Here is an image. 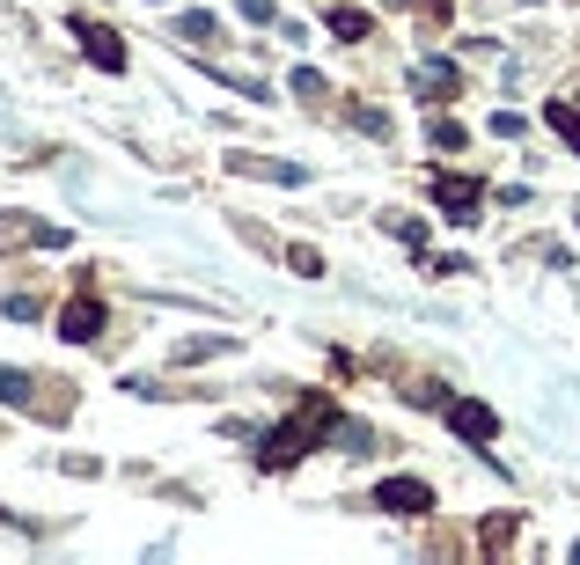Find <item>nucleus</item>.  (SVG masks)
<instances>
[{
  "label": "nucleus",
  "instance_id": "nucleus-1",
  "mask_svg": "<svg viewBox=\"0 0 580 565\" xmlns=\"http://www.w3.org/2000/svg\"><path fill=\"white\" fill-rule=\"evenodd\" d=\"M331 396H309V404H302V418H287V426H272L265 434V456H258V463L265 470H287V463H302V456H309L316 448V434H331Z\"/></svg>",
  "mask_w": 580,
  "mask_h": 565
},
{
  "label": "nucleus",
  "instance_id": "nucleus-2",
  "mask_svg": "<svg viewBox=\"0 0 580 565\" xmlns=\"http://www.w3.org/2000/svg\"><path fill=\"white\" fill-rule=\"evenodd\" d=\"M434 198H441V214H448L456 228H470V221H478V206H485L478 176H434Z\"/></svg>",
  "mask_w": 580,
  "mask_h": 565
},
{
  "label": "nucleus",
  "instance_id": "nucleus-3",
  "mask_svg": "<svg viewBox=\"0 0 580 565\" xmlns=\"http://www.w3.org/2000/svg\"><path fill=\"white\" fill-rule=\"evenodd\" d=\"M375 507H383V515H427V507H434V485H419V477H383V485H375Z\"/></svg>",
  "mask_w": 580,
  "mask_h": 565
},
{
  "label": "nucleus",
  "instance_id": "nucleus-4",
  "mask_svg": "<svg viewBox=\"0 0 580 565\" xmlns=\"http://www.w3.org/2000/svg\"><path fill=\"white\" fill-rule=\"evenodd\" d=\"M73 30H81V51L96 59L103 74H125V37L118 30H103V23H73Z\"/></svg>",
  "mask_w": 580,
  "mask_h": 565
},
{
  "label": "nucleus",
  "instance_id": "nucleus-5",
  "mask_svg": "<svg viewBox=\"0 0 580 565\" xmlns=\"http://www.w3.org/2000/svg\"><path fill=\"white\" fill-rule=\"evenodd\" d=\"M103 331V301L96 295H81V301H67V309H59V338L67 345H89Z\"/></svg>",
  "mask_w": 580,
  "mask_h": 565
},
{
  "label": "nucleus",
  "instance_id": "nucleus-6",
  "mask_svg": "<svg viewBox=\"0 0 580 565\" xmlns=\"http://www.w3.org/2000/svg\"><path fill=\"white\" fill-rule=\"evenodd\" d=\"M411 89H419L427 103H448L463 89V74L448 67V59H419V67H411Z\"/></svg>",
  "mask_w": 580,
  "mask_h": 565
},
{
  "label": "nucleus",
  "instance_id": "nucleus-7",
  "mask_svg": "<svg viewBox=\"0 0 580 565\" xmlns=\"http://www.w3.org/2000/svg\"><path fill=\"white\" fill-rule=\"evenodd\" d=\"M441 412H448V426H456L463 441H492V434H500V418L485 412V404H470V396H456V404H441Z\"/></svg>",
  "mask_w": 580,
  "mask_h": 565
},
{
  "label": "nucleus",
  "instance_id": "nucleus-8",
  "mask_svg": "<svg viewBox=\"0 0 580 565\" xmlns=\"http://www.w3.org/2000/svg\"><path fill=\"white\" fill-rule=\"evenodd\" d=\"M228 170L236 176H265V184H309L302 162H265V154H228Z\"/></svg>",
  "mask_w": 580,
  "mask_h": 565
},
{
  "label": "nucleus",
  "instance_id": "nucleus-9",
  "mask_svg": "<svg viewBox=\"0 0 580 565\" xmlns=\"http://www.w3.org/2000/svg\"><path fill=\"white\" fill-rule=\"evenodd\" d=\"M323 441L345 448V456H367V448H375V434H367L361 418H331V434H323Z\"/></svg>",
  "mask_w": 580,
  "mask_h": 565
},
{
  "label": "nucleus",
  "instance_id": "nucleus-10",
  "mask_svg": "<svg viewBox=\"0 0 580 565\" xmlns=\"http://www.w3.org/2000/svg\"><path fill=\"white\" fill-rule=\"evenodd\" d=\"M367 30H375V23H367L361 8H331V37H339V45H361Z\"/></svg>",
  "mask_w": 580,
  "mask_h": 565
},
{
  "label": "nucleus",
  "instance_id": "nucleus-11",
  "mask_svg": "<svg viewBox=\"0 0 580 565\" xmlns=\"http://www.w3.org/2000/svg\"><path fill=\"white\" fill-rule=\"evenodd\" d=\"M214 353H236V338L214 331V338H184V345H177V360H214Z\"/></svg>",
  "mask_w": 580,
  "mask_h": 565
},
{
  "label": "nucleus",
  "instance_id": "nucleus-12",
  "mask_svg": "<svg viewBox=\"0 0 580 565\" xmlns=\"http://www.w3.org/2000/svg\"><path fill=\"white\" fill-rule=\"evenodd\" d=\"M177 30H184V45H206V37H214V15L192 8V15H177Z\"/></svg>",
  "mask_w": 580,
  "mask_h": 565
},
{
  "label": "nucleus",
  "instance_id": "nucleus-13",
  "mask_svg": "<svg viewBox=\"0 0 580 565\" xmlns=\"http://www.w3.org/2000/svg\"><path fill=\"white\" fill-rule=\"evenodd\" d=\"M0 404H30V374L23 368H0Z\"/></svg>",
  "mask_w": 580,
  "mask_h": 565
},
{
  "label": "nucleus",
  "instance_id": "nucleus-14",
  "mask_svg": "<svg viewBox=\"0 0 580 565\" xmlns=\"http://www.w3.org/2000/svg\"><path fill=\"white\" fill-rule=\"evenodd\" d=\"M287 265H294V272H302V279H323V257H316V250H309V243H294V250H287Z\"/></svg>",
  "mask_w": 580,
  "mask_h": 565
},
{
  "label": "nucleus",
  "instance_id": "nucleus-15",
  "mask_svg": "<svg viewBox=\"0 0 580 565\" xmlns=\"http://www.w3.org/2000/svg\"><path fill=\"white\" fill-rule=\"evenodd\" d=\"M551 125L573 140V154H580V111H573V103H551Z\"/></svg>",
  "mask_w": 580,
  "mask_h": 565
},
{
  "label": "nucleus",
  "instance_id": "nucleus-16",
  "mask_svg": "<svg viewBox=\"0 0 580 565\" xmlns=\"http://www.w3.org/2000/svg\"><path fill=\"white\" fill-rule=\"evenodd\" d=\"M427 140H434V148H463V125L456 118H434V125H427Z\"/></svg>",
  "mask_w": 580,
  "mask_h": 565
},
{
  "label": "nucleus",
  "instance_id": "nucleus-17",
  "mask_svg": "<svg viewBox=\"0 0 580 565\" xmlns=\"http://www.w3.org/2000/svg\"><path fill=\"white\" fill-rule=\"evenodd\" d=\"M236 15H242V23H280V8H272V0H236Z\"/></svg>",
  "mask_w": 580,
  "mask_h": 565
},
{
  "label": "nucleus",
  "instance_id": "nucleus-18",
  "mask_svg": "<svg viewBox=\"0 0 580 565\" xmlns=\"http://www.w3.org/2000/svg\"><path fill=\"white\" fill-rule=\"evenodd\" d=\"M492 132H500V140H522V132H530V118H522V111H500V118H492Z\"/></svg>",
  "mask_w": 580,
  "mask_h": 565
},
{
  "label": "nucleus",
  "instance_id": "nucleus-19",
  "mask_svg": "<svg viewBox=\"0 0 580 565\" xmlns=\"http://www.w3.org/2000/svg\"><path fill=\"white\" fill-rule=\"evenodd\" d=\"M155 8H162V0H155Z\"/></svg>",
  "mask_w": 580,
  "mask_h": 565
}]
</instances>
